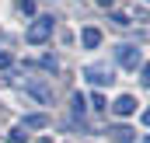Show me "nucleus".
Listing matches in <instances>:
<instances>
[{"mask_svg": "<svg viewBox=\"0 0 150 143\" xmlns=\"http://www.w3.org/2000/svg\"><path fill=\"white\" fill-rule=\"evenodd\" d=\"M87 80H91L94 87H105V84H112V73H105V70H87Z\"/></svg>", "mask_w": 150, "mask_h": 143, "instance_id": "nucleus-6", "label": "nucleus"}, {"mask_svg": "<svg viewBox=\"0 0 150 143\" xmlns=\"http://www.w3.org/2000/svg\"><path fill=\"white\" fill-rule=\"evenodd\" d=\"M98 4H101V7H108V4H112V0H98Z\"/></svg>", "mask_w": 150, "mask_h": 143, "instance_id": "nucleus-14", "label": "nucleus"}, {"mask_svg": "<svg viewBox=\"0 0 150 143\" xmlns=\"http://www.w3.org/2000/svg\"><path fill=\"white\" fill-rule=\"evenodd\" d=\"M7 143H28V133L18 126V129H11V133H7Z\"/></svg>", "mask_w": 150, "mask_h": 143, "instance_id": "nucleus-8", "label": "nucleus"}, {"mask_svg": "<svg viewBox=\"0 0 150 143\" xmlns=\"http://www.w3.org/2000/svg\"><path fill=\"white\" fill-rule=\"evenodd\" d=\"M28 91H32V94H35L38 101H45V105H49V101H52V91H49V87H45V84H42V80H28Z\"/></svg>", "mask_w": 150, "mask_h": 143, "instance_id": "nucleus-4", "label": "nucleus"}, {"mask_svg": "<svg viewBox=\"0 0 150 143\" xmlns=\"http://www.w3.org/2000/svg\"><path fill=\"white\" fill-rule=\"evenodd\" d=\"M91 105L98 108V112H105V108H108V105H105V98H101V94H94V98H91Z\"/></svg>", "mask_w": 150, "mask_h": 143, "instance_id": "nucleus-12", "label": "nucleus"}, {"mask_svg": "<svg viewBox=\"0 0 150 143\" xmlns=\"http://www.w3.org/2000/svg\"><path fill=\"white\" fill-rule=\"evenodd\" d=\"M42 126H49L45 115H25V126H21V129H42Z\"/></svg>", "mask_w": 150, "mask_h": 143, "instance_id": "nucleus-7", "label": "nucleus"}, {"mask_svg": "<svg viewBox=\"0 0 150 143\" xmlns=\"http://www.w3.org/2000/svg\"><path fill=\"white\" fill-rule=\"evenodd\" d=\"M115 143H133V129H115Z\"/></svg>", "mask_w": 150, "mask_h": 143, "instance_id": "nucleus-9", "label": "nucleus"}, {"mask_svg": "<svg viewBox=\"0 0 150 143\" xmlns=\"http://www.w3.org/2000/svg\"><path fill=\"white\" fill-rule=\"evenodd\" d=\"M115 59H119L126 70H136V67H140V49L129 45V42H126V45H115Z\"/></svg>", "mask_w": 150, "mask_h": 143, "instance_id": "nucleus-2", "label": "nucleus"}, {"mask_svg": "<svg viewBox=\"0 0 150 143\" xmlns=\"http://www.w3.org/2000/svg\"><path fill=\"white\" fill-rule=\"evenodd\" d=\"M0 67H11V52H0Z\"/></svg>", "mask_w": 150, "mask_h": 143, "instance_id": "nucleus-13", "label": "nucleus"}, {"mask_svg": "<svg viewBox=\"0 0 150 143\" xmlns=\"http://www.w3.org/2000/svg\"><path fill=\"white\" fill-rule=\"evenodd\" d=\"M112 112H115V115H133V112H136V98H133V94H122V98H115Z\"/></svg>", "mask_w": 150, "mask_h": 143, "instance_id": "nucleus-3", "label": "nucleus"}, {"mask_svg": "<svg viewBox=\"0 0 150 143\" xmlns=\"http://www.w3.org/2000/svg\"><path fill=\"white\" fill-rule=\"evenodd\" d=\"M74 115H84V98L74 94Z\"/></svg>", "mask_w": 150, "mask_h": 143, "instance_id": "nucleus-11", "label": "nucleus"}, {"mask_svg": "<svg viewBox=\"0 0 150 143\" xmlns=\"http://www.w3.org/2000/svg\"><path fill=\"white\" fill-rule=\"evenodd\" d=\"M49 35H52V18H35V25L25 32V38H28L32 45H42Z\"/></svg>", "mask_w": 150, "mask_h": 143, "instance_id": "nucleus-1", "label": "nucleus"}, {"mask_svg": "<svg viewBox=\"0 0 150 143\" xmlns=\"http://www.w3.org/2000/svg\"><path fill=\"white\" fill-rule=\"evenodd\" d=\"M80 42H84V49H98L101 32H98V28H84V32H80Z\"/></svg>", "mask_w": 150, "mask_h": 143, "instance_id": "nucleus-5", "label": "nucleus"}, {"mask_svg": "<svg viewBox=\"0 0 150 143\" xmlns=\"http://www.w3.org/2000/svg\"><path fill=\"white\" fill-rule=\"evenodd\" d=\"M18 7H21L25 14H35V0H18Z\"/></svg>", "mask_w": 150, "mask_h": 143, "instance_id": "nucleus-10", "label": "nucleus"}]
</instances>
